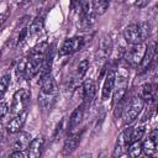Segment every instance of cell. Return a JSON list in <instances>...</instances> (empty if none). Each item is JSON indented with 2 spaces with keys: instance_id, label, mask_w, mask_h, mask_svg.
I'll return each mask as SVG.
<instances>
[{
  "instance_id": "8d00e7d4",
  "label": "cell",
  "mask_w": 158,
  "mask_h": 158,
  "mask_svg": "<svg viewBox=\"0 0 158 158\" xmlns=\"http://www.w3.org/2000/svg\"><path fill=\"white\" fill-rule=\"evenodd\" d=\"M2 138H4V125L0 121V142L2 141Z\"/></svg>"
},
{
  "instance_id": "52a82bcc",
  "label": "cell",
  "mask_w": 158,
  "mask_h": 158,
  "mask_svg": "<svg viewBox=\"0 0 158 158\" xmlns=\"http://www.w3.org/2000/svg\"><path fill=\"white\" fill-rule=\"evenodd\" d=\"M123 37H125L126 42L130 44H138V43L143 42L137 23H130L128 26H126L123 30Z\"/></svg>"
},
{
  "instance_id": "4fadbf2b",
  "label": "cell",
  "mask_w": 158,
  "mask_h": 158,
  "mask_svg": "<svg viewBox=\"0 0 158 158\" xmlns=\"http://www.w3.org/2000/svg\"><path fill=\"white\" fill-rule=\"evenodd\" d=\"M80 133H73L70 132L69 136L67 137L65 142H64V147H63V154H70L72 152H74L77 149V147L80 143Z\"/></svg>"
},
{
  "instance_id": "d4e9b609",
  "label": "cell",
  "mask_w": 158,
  "mask_h": 158,
  "mask_svg": "<svg viewBox=\"0 0 158 158\" xmlns=\"http://www.w3.org/2000/svg\"><path fill=\"white\" fill-rule=\"evenodd\" d=\"M88 69H89V60H88V59H83L81 62H79V64H78V67H77V75H75V79H79V80H80V79L86 74Z\"/></svg>"
},
{
  "instance_id": "d6986e66",
  "label": "cell",
  "mask_w": 158,
  "mask_h": 158,
  "mask_svg": "<svg viewBox=\"0 0 158 158\" xmlns=\"http://www.w3.org/2000/svg\"><path fill=\"white\" fill-rule=\"evenodd\" d=\"M112 49V40L109 35H104L99 41V53L101 57H107Z\"/></svg>"
},
{
  "instance_id": "277c9868",
  "label": "cell",
  "mask_w": 158,
  "mask_h": 158,
  "mask_svg": "<svg viewBox=\"0 0 158 158\" xmlns=\"http://www.w3.org/2000/svg\"><path fill=\"white\" fill-rule=\"evenodd\" d=\"M84 46V40L81 37H72L64 41L59 54L60 56H67V54H72L78 52L79 49H81V47Z\"/></svg>"
},
{
  "instance_id": "2e32d148",
  "label": "cell",
  "mask_w": 158,
  "mask_h": 158,
  "mask_svg": "<svg viewBox=\"0 0 158 158\" xmlns=\"http://www.w3.org/2000/svg\"><path fill=\"white\" fill-rule=\"evenodd\" d=\"M96 93V85L93 79H86L83 83V98L85 101H91Z\"/></svg>"
},
{
  "instance_id": "484cf974",
  "label": "cell",
  "mask_w": 158,
  "mask_h": 158,
  "mask_svg": "<svg viewBox=\"0 0 158 158\" xmlns=\"http://www.w3.org/2000/svg\"><path fill=\"white\" fill-rule=\"evenodd\" d=\"M138 28H139V33H141L142 41H146L151 35V25L144 21V22L138 23Z\"/></svg>"
},
{
  "instance_id": "83f0119b",
  "label": "cell",
  "mask_w": 158,
  "mask_h": 158,
  "mask_svg": "<svg viewBox=\"0 0 158 158\" xmlns=\"http://www.w3.org/2000/svg\"><path fill=\"white\" fill-rule=\"evenodd\" d=\"M9 84H10V75H4V77L0 78V99L6 93V90L9 88Z\"/></svg>"
},
{
  "instance_id": "30bf717a",
  "label": "cell",
  "mask_w": 158,
  "mask_h": 158,
  "mask_svg": "<svg viewBox=\"0 0 158 158\" xmlns=\"http://www.w3.org/2000/svg\"><path fill=\"white\" fill-rule=\"evenodd\" d=\"M26 117H27V111L26 110L21 111L20 114H16V116L7 125V132L9 133H17V132H20V130L25 125Z\"/></svg>"
},
{
  "instance_id": "603a6c76",
  "label": "cell",
  "mask_w": 158,
  "mask_h": 158,
  "mask_svg": "<svg viewBox=\"0 0 158 158\" xmlns=\"http://www.w3.org/2000/svg\"><path fill=\"white\" fill-rule=\"evenodd\" d=\"M127 152H128V154L131 157H138V156H141V153H142V143L139 141L131 142L127 146Z\"/></svg>"
},
{
  "instance_id": "cb8c5ba5",
  "label": "cell",
  "mask_w": 158,
  "mask_h": 158,
  "mask_svg": "<svg viewBox=\"0 0 158 158\" xmlns=\"http://www.w3.org/2000/svg\"><path fill=\"white\" fill-rule=\"evenodd\" d=\"M144 132H146L144 126H137V127L132 128L131 130V135H130V143L135 142V141H141V138L143 137Z\"/></svg>"
},
{
  "instance_id": "ac0fdd59",
  "label": "cell",
  "mask_w": 158,
  "mask_h": 158,
  "mask_svg": "<svg viewBox=\"0 0 158 158\" xmlns=\"http://www.w3.org/2000/svg\"><path fill=\"white\" fill-rule=\"evenodd\" d=\"M139 98L146 102H151V101H154V98H156V89L152 84L149 83H146L143 84L141 88H139Z\"/></svg>"
},
{
  "instance_id": "f35d334b",
  "label": "cell",
  "mask_w": 158,
  "mask_h": 158,
  "mask_svg": "<svg viewBox=\"0 0 158 158\" xmlns=\"http://www.w3.org/2000/svg\"><path fill=\"white\" fill-rule=\"evenodd\" d=\"M0 58H1V52H0Z\"/></svg>"
},
{
  "instance_id": "7402d4cb",
  "label": "cell",
  "mask_w": 158,
  "mask_h": 158,
  "mask_svg": "<svg viewBox=\"0 0 158 158\" xmlns=\"http://www.w3.org/2000/svg\"><path fill=\"white\" fill-rule=\"evenodd\" d=\"M43 25H44V21H43V17L41 16H37L30 25V30H28V33L30 35H37L40 33L42 30H43Z\"/></svg>"
},
{
  "instance_id": "d6a6232c",
  "label": "cell",
  "mask_w": 158,
  "mask_h": 158,
  "mask_svg": "<svg viewBox=\"0 0 158 158\" xmlns=\"http://www.w3.org/2000/svg\"><path fill=\"white\" fill-rule=\"evenodd\" d=\"M80 1H81V0H72V1H70L72 9H80Z\"/></svg>"
},
{
  "instance_id": "5b68a950",
  "label": "cell",
  "mask_w": 158,
  "mask_h": 158,
  "mask_svg": "<svg viewBox=\"0 0 158 158\" xmlns=\"http://www.w3.org/2000/svg\"><path fill=\"white\" fill-rule=\"evenodd\" d=\"M130 135H131V128H126L118 135L117 141H116V146H115V149L112 153L114 157H117V156L120 157V156L125 154L127 146L130 144Z\"/></svg>"
},
{
  "instance_id": "4dcf8cb0",
  "label": "cell",
  "mask_w": 158,
  "mask_h": 158,
  "mask_svg": "<svg viewBox=\"0 0 158 158\" xmlns=\"http://www.w3.org/2000/svg\"><path fill=\"white\" fill-rule=\"evenodd\" d=\"M7 112H9V106H7V104L0 101V117H4Z\"/></svg>"
},
{
  "instance_id": "836d02e7",
  "label": "cell",
  "mask_w": 158,
  "mask_h": 158,
  "mask_svg": "<svg viewBox=\"0 0 158 158\" xmlns=\"http://www.w3.org/2000/svg\"><path fill=\"white\" fill-rule=\"evenodd\" d=\"M10 156L14 157V158H23V153H22L21 151H15V152H12Z\"/></svg>"
},
{
  "instance_id": "ba28073f",
  "label": "cell",
  "mask_w": 158,
  "mask_h": 158,
  "mask_svg": "<svg viewBox=\"0 0 158 158\" xmlns=\"http://www.w3.org/2000/svg\"><path fill=\"white\" fill-rule=\"evenodd\" d=\"M157 146H158V131L153 130L149 137L142 143V152H144L147 156H153L157 152Z\"/></svg>"
},
{
  "instance_id": "f1b7e54d",
  "label": "cell",
  "mask_w": 158,
  "mask_h": 158,
  "mask_svg": "<svg viewBox=\"0 0 158 158\" xmlns=\"http://www.w3.org/2000/svg\"><path fill=\"white\" fill-rule=\"evenodd\" d=\"M123 99H125V98H123ZM123 99H121L120 101L115 102L116 106H115V110H114V115H115L116 117L120 116V115L122 114V111H123V107H125V105H123Z\"/></svg>"
},
{
  "instance_id": "44dd1931",
  "label": "cell",
  "mask_w": 158,
  "mask_h": 158,
  "mask_svg": "<svg viewBox=\"0 0 158 158\" xmlns=\"http://www.w3.org/2000/svg\"><path fill=\"white\" fill-rule=\"evenodd\" d=\"M91 4H93V9L95 11L96 15H102L109 5H110V0H91Z\"/></svg>"
},
{
  "instance_id": "d590c367",
  "label": "cell",
  "mask_w": 158,
  "mask_h": 158,
  "mask_svg": "<svg viewBox=\"0 0 158 158\" xmlns=\"http://www.w3.org/2000/svg\"><path fill=\"white\" fill-rule=\"evenodd\" d=\"M33 2H35V0H22L21 6H22V7H26V6H28V5H32Z\"/></svg>"
},
{
  "instance_id": "7a4b0ae2",
  "label": "cell",
  "mask_w": 158,
  "mask_h": 158,
  "mask_svg": "<svg viewBox=\"0 0 158 158\" xmlns=\"http://www.w3.org/2000/svg\"><path fill=\"white\" fill-rule=\"evenodd\" d=\"M31 100V93L27 89H20L14 94L12 98V105H11V112L12 114H20L21 111L26 110L28 102Z\"/></svg>"
},
{
  "instance_id": "6da1fadb",
  "label": "cell",
  "mask_w": 158,
  "mask_h": 158,
  "mask_svg": "<svg viewBox=\"0 0 158 158\" xmlns=\"http://www.w3.org/2000/svg\"><path fill=\"white\" fill-rule=\"evenodd\" d=\"M144 106V101L139 98V96H136V98H132L131 101L123 107V111H122V118H123V123L125 125H130L132 123L138 114L142 111Z\"/></svg>"
},
{
  "instance_id": "74e56055",
  "label": "cell",
  "mask_w": 158,
  "mask_h": 158,
  "mask_svg": "<svg viewBox=\"0 0 158 158\" xmlns=\"http://www.w3.org/2000/svg\"><path fill=\"white\" fill-rule=\"evenodd\" d=\"M117 2H123V1H126V0H116Z\"/></svg>"
},
{
  "instance_id": "9a60e30c",
  "label": "cell",
  "mask_w": 158,
  "mask_h": 158,
  "mask_svg": "<svg viewBox=\"0 0 158 158\" xmlns=\"http://www.w3.org/2000/svg\"><path fill=\"white\" fill-rule=\"evenodd\" d=\"M17 137L15 138L14 142V148L16 151H26L28 148V144L31 142V135L28 132H17Z\"/></svg>"
},
{
  "instance_id": "7c38bea8",
  "label": "cell",
  "mask_w": 158,
  "mask_h": 158,
  "mask_svg": "<svg viewBox=\"0 0 158 158\" xmlns=\"http://www.w3.org/2000/svg\"><path fill=\"white\" fill-rule=\"evenodd\" d=\"M154 54H156V44L153 43L152 47H147L146 48V52H144V56L139 63V73H144L149 69L153 59H154Z\"/></svg>"
},
{
  "instance_id": "3957f363",
  "label": "cell",
  "mask_w": 158,
  "mask_h": 158,
  "mask_svg": "<svg viewBox=\"0 0 158 158\" xmlns=\"http://www.w3.org/2000/svg\"><path fill=\"white\" fill-rule=\"evenodd\" d=\"M146 48H147V44H144L143 42H141L138 44H132V48L126 52V60L133 67L139 65V63L144 56Z\"/></svg>"
},
{
  "instance_id": "e575fe53",
  "label": "cell",
  "mask_w": 158,
  "mask_h": 158,
  "mask_svg": "<svg viewBox=\"0 0 158 158\" xmlns=\"http://www.w3.org/2000/svg\"><path fill=\"white\" fill-rule=\"evenodd\" d=\"M7 14H9V11H5L4 14H0V26L5 22V20H6V17H7Z\"/></svg>"
},
{
  "instance_id": "1f68e13d",
  "label": "cell",
  "mask_w": 158,
  "mask_h": 158,
  "mask_svg": "<svg viewBox=\"0 0 158 158\" xmlns=\"http://www.w3.org/2000/svg\"><path fill=\"white\" fill-rule=\"evenodd\" d=\"M149 1H151V0H137V1L135 2V5H136L137 7H139V9H142V7L147 6Z\"/></svg>"
},
{
  "instance_id": "9c48e42d",
  "label": "cell",
  "mask_w": 158,
  "mask_h": 158,
  "mask_svg": "<svg viewBox=\"0 0 158 158\" xmlns=\"http://www.w3.org/2000/svg\"><path fill=\"white\" fill-rule=\"evenodd\" d=\"M43 144H44V138L43 136H37L36 138H33L27 148V156L30 158H38L42 154L43 151Z\"/></svg>"
},
{
  "instance_id": "8992f818",
  "label": "cell",
  "mask_w": 158,
  "mask_h": 158,
  "mask_svg": "<svg viewBox=\"0 0 158 158\" xmlns=\"http://www.w3.org/2000/svg\"><path fill=\"white\" fill-rule=\"evenodd\" d=\"M127 91V77L126 75H118L115 79V85H114V102L120 101L121 99L125 98Z\"/></svg>"
},
{
  "instance_id": "ffe728a7",
  "label": "cell",
  "mask_w": 158,
  "mask_h": 158,
  "mask_svg": "<svg viewBox=\"0 0 158 158\" xmlns=\"http://www.w3.org/2000/svg\"><path fill=\"white\" fill-rule=\"evenodd\" d=\"M48 51V43L47 42H40L38 44H36L32 51H31V57H38V58H44L46 53Z\"/></svg>"
},
{
  "instance_id": "8fae6325",
  "label": "cell",
  "mask_w": 158,
  "mask_h": 158,
  "mask_svg": "<svg viewBox=\"0 0 158 158\" xmlns=\"http://www.w3.org/2000/svg\"><path fill=\"white\" fill-rule=\"evenodd\" d=\"M115 79H116V73L115 70H109L105 80H104V85H102V100H107L114 90V85H115Z\"/></svg>"
},
{
  "instance_id": "f546056e",
  "label": "cell",
  "mask_w": 158,
  "mask_h": 158,
  "mask_svg": "<svg viewBox=\"0 0 158 158\" xmlns=\"http://www.w3.org/2000/svg\"><path fill=\"white\" fill-rule=\"evenodd\" d=\"M28 35V30L27 28H22L20 35H19V40H17V46H21L25 41H26V37Z\"/></svg>"
},
{
  "instance_id": "5bb4252c",
  "label": "cell",
  "mask_w": 158,
  "mask_h": 158,
  "mask_svg": "<svg viewBox=\"0 0 158 158\" xmlns=\"http://www.w3.org/2000/svg\"><path fill=\"white\" fill-rule=\"evenodd\" d=\"M56 83L53 77L49 74L44 75L41 80V94L42 95H56Z\"/></svg>"
},
{
  "instance_id": "4316f807",
  "label": "cell",
  "mask_w": 158,
  "mask_h": 158,
  "mask_svg": "<svg viewBox=\"0 0 158 158\" xmlns=\"http://www.w3.org/2000/svg\"><path fill=\"white\" fill-rule=\"evenodd\" d=\"M27 58H22L17 65H16V75L19 78H23L25 77V72H26V67H27Z\"/></svg>"
},
{
  "instance_id": "e0dca14e",
  "label": "cell",
  "mask_w": 158,
  "mask_h": 158,
  "mask_svg": "<svg viewBox=\"0 0 158 158\" xmlns=\"http://www.w3.org/2000/svg\"><path fill=\"white\" fill-rule=\"evenodd\" d=\"M83 115H84V105H80L78 106L70 115L69 117V123H68V128L70 132H73V130L81 122V118H83Z\"/></svg>"
}]
</instances>
